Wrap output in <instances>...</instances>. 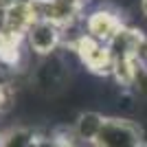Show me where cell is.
I'll return each instance as SVG.
<instances>
[{"label":"cell","mask_w":147,"mask_h":147,"mask_svg":"<svg viewBox=\"0 0 147 147\" xmlns=\"http://www.w3.org/2000/svg\"><path fill=\"white\" fill-rule=\"evenodd\" d=\"M145 143L147 141L143 138V129L138 123L129 119L105 117L92 147H143Z\"/></svg>","instance_id":"1"},{"label":"cell","mask_w":147,"mask_h":147,"mask_svg":"<svg viewBox=\"0 0 147 147\" xmlns=\"http://www.w3.org/2000/svg\"><path fill=\"white\" fill-rule=\"evenodd\" d=\"M132 90L147 97V64L141 59L134 61V77H132Z\"/></svg>","instance_id":"8"},{"label":"cell","mask_w":147,"mask_h":147,"mask_svg":"<svg viewBox=\"0 0 147 147\" xmlns=\"http://www.w3.org/2000/svg\"><path fill=\"white\" fill-rule=\"evenodd\" d=\"M143 40H145L143 31L134 29V26H123L117 35L108 42V49H110L114 61L117 59H136Z\"/></svg>","instance_id":"5"},{"label":"cell","mask_w":147,"mask_h":147,"mask_svg":"<svg viewBox=\"0 0 147 147\" xmlns=\"http://www.w3.org/2000/svg\"><path fill=\"white\" fill-rule=\"evenodd\" d=\"M53 138H55L57 141V147H77V143L73 141V138H70V136H53Z\"/></svg>","instance_id":"10"},{"label":"cell","mask_w":147,"mask_h":147,"mask_svg":"<svg viewBox=\"0 0 147 147\" xmlns=\"http://www.w3.org/2000/svg\"><path fill=\"white\" fill-rule=\"evenodd\" d=\"M73 51L77 53V57L81 59V64L94 75H101V77H108L112 75V68H114V57H112L108 44L99 42L94 37H90L88 33H81L70 42Z\"/></svg>","instance_id":"2"},{"label":"cell","mask_w":147,"mask_h":147,"mask_svg":"<svg viewBox=\"0 0 147 147\" xmlns=\"http://www.w3.org/2000/svg\"><path fill=\"white\" fill-rule=\"evenodd\" d=\"M73 2H77V5H79V7H86L88 2H90V0H73Z\"/></svg>","instance_id":"14"},{"label":"cell","mask_w":147,"mask_h":147,"mask_svg":"<svg viewBox=\"0 0 147 147\" xmlns=\"http://www.w3.org/2000/svg\"><path fill=\"white\" fill-rule=\"evenodd\" d=\"M138 59L147 64V35H145V40H143V44H141V51H138Z\"/></svg>","instance_id":"12"},{"label":"cell","mask_w":147,"mask_h":147,"mask_svg":"<svg viewBox=\"0 0 147 147\" xmlns=\"http://www.w3.org/2000/svg\"><path fill=\"white\" fill-rule=\"evenodd\" d=\"M13 103V90L9 84L0 81V112H7Z\"/></svg>","instance_id":"9"},{"label":"cell","mask_w":147,"mask_h":147,"mask_svg":"<svg viewBox=\"0 0 147 147\" xmlns=\"http://www.w3.org/2000/svg\"><path fill=\"white\" fill-rule=\"evenodd\" d=\"M141 9H143V13H145V18H147V0H141Z\"/></svg>","instance_id":"13"},{"label":"cell","mask_w":147,"mask_h":147,"mask_svg":"<svg viewBox=\"0 0 147 147\" xmlns=\"http://www.w3.org/2000/svg\"><path fill=\"white\" fill-rule=\"evenodd\" d=\"M123 26L125 24H123L121 16L112 9H94L86 18V33L103 44L110 42Z\"/></svg>","instance_id":"4"},{"label":"cell","mask_w":147,"mask_h":147,"mask_svg":"<svg viewBox=\"0 0 147 147\" xmlns=\"http://www.w3.org/2000/svg\"><path fill=\"white\" fill-rule=\"evenodd\" d=\"M103 121H105V117H101L99 112H81L77 123H75V136H77L81 143L92 145L94 138L99 136V132H101Z\"/></svg>","instance_id":"6"},{"label":"cell","mask_w":147,"mask_h":147,"mask_svg":"<svg viewBox=\"0 0 147 147\" xmlns=\"http://www.w3.org/2000/svg\"><path fill=\"white\" fill-rule=\"evenodd\" d=\"M37 136L29 127H11L0 134V147H35Z\"/></svg>","instance_id":"7"},{"label":"cell","mask_w":147,"mask_h":147,"mask_svg":"<svg viewBox=\"0 0 147 147\" xmlns=\"http://www.w3.org/2000/svg\"><path fill=\"white\" fill-rule=\"evenodd\" d=\"M26 42L35 55L49 57L64 44V29L49 20H35L26 33Z\"/></svg>","instance_id":"3"},{"label":"cell","mask_w":147,"mask_h":147,"mask_svg":"<svg viewBox=\"0 0 147 147\" xmlns=\"http://www.w3.org/2000/svg\"><path fill=\"white\" fill-rule=\"evenodd\" d=\"M35 147H57V141L55 138H40V136H37Z\"/></svg>","instance_id":"11"}]
</instances>
